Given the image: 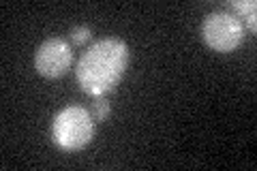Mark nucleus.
I'll list each match as a JSON object with an SVG mask.
<instances>
[{"mask_svg": "<svg viewBox=\"0 0 257 171\" xmlns=\"http://www.w3.org/2000/svg\"><path fill=\"white\" fill-rule=\"evenodd\" d=\"M202 37L206 45L214 52L229 54L240 47L244 39V26L238 20V15L227 11L210 13L202 24Z\"/></svg>", "mask_w": 257, "mask_h": 171, "instance_id": "3", "label": "nucleus"}, {"mask_svg": "<svg viewBox=\"0 0 257 171\" xmlns=\"http://www.w3.org/2000/svg\"><path fill=\"white\" fill-rule=\"evenodd\" d=\"M52 137L54 143L64 152L82 150L94 137V118L88 109L77 107V105L64 107L54 118Z\"/></svg>", "mask_w": 257, "mask_h": 171, "instance_id": "2", "label": "nucleus"}, {"mask_svg": "<svg viewBox=\"0 0 257 171\" xmlns=\"http://www.w3.org/2000/svg\"><path fill=\"white\" fill-rule=\"evenodd\" d=\"M88 39H90V28L88 26H77V28L71 30V41H73V43L82 45V43H86Z\"/></svg>", "mask_w": 257, "mask_h": 171, "instance_id": "7", "label": "nucleus"}, {"mask_svg": "<svg viewBox=\"0 0 257 171\" xmlns=\"http://www.w3.org/2000/svg\"><path fill=\"white\" fill-rule=\"evenodd\" d=\"M71 64H73V50H71L67 41L58 37L43 41L35 54V69L39 75L47 79H56L64 75L71 69Z\"/></svg>", "mask_w": 257, "mask_h": 171, "instance_id": "4", "label": "nucleus"}, {"mask_svg": "<svg viewBox=\"0 0 257 171\" xmlns=\"http://www.w3.org/2000/svg\"><path fill=\"white\" fill-rule=\"evenodd\" d=\"M131 60V50L122 39L109 37L92 43L77 60V84L90 96L116 90Z\"/></svg>", "mask_w": 257, "mask_h": 171, "instance_id": "1", "label": "nucleus"}, {"mask_svg": "<svg viewBox=\"0 0 257 171\" xmlns=\"http://www.w3.org/2000/svg\"><path fill=\"white\" fill-rule=\"evenodd\" d=\"M109 111H111V105L105 96H94V120H99V122L107 120Z\"/></svg>", "mask_w": 257, "mask_h": 171, "instance_id": "6", "label": "nucleus"}, {"mask_svg": "<svg viewBox=\"0 0 257 171\" xmlns=\"http://www.w3.org/2000/svg\"><path fill=\"white\" fill-rule=\"evenodd\" d=\"M229 7H231L234 11L240 13V18H244V20H246L248 30H251V32L257 30V24H255V18H257V15H255V11H257V3H255V0H231Z\"/></svg>", "mask_w": 257, "mask_h": 171, "instance_id": "5", "label": "nucleus"}]
</instances>
